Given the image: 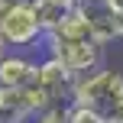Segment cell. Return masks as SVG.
<instances>
[{
	"label": "cell",
	"instance_id": "6da1fadb",
	"mask_svg": "<svg viewBox=\"0 0 123 123\" xmlns=\"http://www.w3.org/2000/svg\"><path fill=\"white\" fill-rule=\"evenodd\" d=\"M42 49H45V58L58 62L74 78H84V74H94L97 68H104V45L91 36L84 16L74 6L62 16L55 29L45 32Z\"/></svg>",
	"mask_w": 123,
	"mask_h": 123
},
{
	"label": "cell",
	"instance_id": "7a4b0ae2",
	"mask_svg": "<svg viewBox=\"0 0 123 123\" xmlns=\"http://www.w3.org/2000/svg\"><path fill=\"white\" fill-rule=\"evenodd\" d=\"M71 104L91 107L107 123H117L123 117V71H117V68H97L94 74L78 78Z\"/></svg>",
	"mask_w": 123,
	"mask_h": 123
},
{
	"label": "cell",
	"instance_id": "3957f363",
	"mask_svg": "<svg viewBox=\"0 0 123 123\" xmlns=\"http://www.w3.org/2000/svg\"><path fill=\"white\" fill-rule=\"evenodd\" d=\"M0 42L19 52H32L45 42L36 0H0Z\"/></svg>",
	"mask_w": 123,
	"mask_h": 123
},
{
	"label": "cell",
	"instance_id": "277c9868",
	"mask_svg": "<svg viewBox=\"0 0 123 123\" xmlns=\"http://www.w3.org/2000/svg\"><path fill=\"white\" fill-rule=\"evenodd\" d=\"M74 84L78 78L68 74L58 62L52 58H39V68H36V78L26 84V94H29L32 107H36V117L49 107H62V104H71L74 97Z\"/></svg>",
	"mask_w": 123,
	"mask_h": 123
},
{
	"label": "cell",
	"instance_id": "5b68a950",
	"mask_svg": "<svg viewBox=\"0 0 123 123\" xmlns=\"http://www.w3.org/2000/svg\"><path fill=\"white\" fill-rule=\"evenodd\" d=\"M74 10L84 16L91 36L97 39L104 49H107L110 42H117V39H123L120 16L110 10V3H107V0H74Z\"/></svg>",
	"mask_w": 123,
	"mask_h": 123
},
{
	"label": "cell",
	"instance_id": "8992f818",
	"mask_svg": "<svg viewBox=\"0 0 123 123\" xmlns=\"http://www.w3.org/2000/svg\"><path fill=\"white\" fill-rule=\"evenodd\" d=\"M39 58L32 52H19V49H6L0 58V87H26L36 78Z\"/></svg>",
	"mask_w": 123,
	"mask_h": 123
},
{
	"label": "cell",
	"instance_id": "52a82bcc",
	"mask_svg": "<svg viewBox=\"0 0 123 123\" xmlns=\"http://www.w3.org/2000/svg\"><path fill=\"white\" fill-rule=\"evenodd\" d=\"M36 107H32L26 87H0V123H32Z\"/></svg>",
	"mask_w": 123,
	"mask_h": 123
},
{
	"label": "cell",
	"instance_id": "ba28073f",
	"mask_svg": "<svg viewBox=\"0 0 123 123\" xmlns=\"http://www.w3.org/2000/svg\"><path fill=\"white\" fill-rule=\"evenodd\" d=\"M32 123H71V110H68V104H62V107H49V110H42Z\"/></svg>",
	"mask_w": 123,
	"mask_h": 123
},
{
	"label": "cell",
	"instance_id": "9c48e42d",
	"mask_svg": "<svg viewBox=\"0 0 123 123\" xmlns=\"http://www.w3.org/2000/svg\"><path fill=\"white\" fill-rule=\"evenodd\" d=\"M71 110V123H107L100 113H94L91 107H81V104H68Z\"/></svg>",
	"mask_w": 123,
	"mask_h": 123
},
{
	"label": "cell",
	"instance_id": "30bf717a",
	"mask_svg": "<svg viewBox=\"0 0 123 123\" xmlns=\"http://www.w3.org/2000/svg\"><path fill=\"white\" fill-rule=\"evenodd\" d=\"M107 3H110V10L117 13V16H123V0H107Z\"/></svg>",
	"mask_w": 123,
	"mask_h": 123
},
{
	"label": "cell",
	"instance_id": "8fae6325",
	"mask_svg": "<svg viewBox=\"0 0 123 123\" xmlns=\"http://www.w3.org/2000/svg\"><path fill=\"white\" fill-rule=\"evenodd\" d=\"M3 52H6V45H3V42H0V58H3Z\"/></svg>",
	"mask_w": 123,
	"mask_h": 123
},
{
	"label": "cell",
	"instance_id": "7c38bea8",
	"mask_svg": "<svg viewBox=\"0 0 123 123\" xmlns=\"http://www.w3.org/2000/svg\"><path fill=\"white\" fill-rule=\"evenodd\" d=\"M62 3H74V0H62Z\"/></svg>",
	"mask_w": 123,
	"mask_h": 123
}]
</instances>
